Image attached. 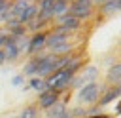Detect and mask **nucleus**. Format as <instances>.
<instances>
[{
    "label": "nucleus",
    "mask_w": 121,
    "mask_h": 118,
    "mask_svg": "<svg viewBox=\"0 0 121 118\" xmlns=\"http://www.w3.org/2000/svg\"><path fill=\"white\" fill-rule=\"evenodd\" d=\"M74 76H76V72H72L70 69H59V70H55L53 74H49L45 78V86L49 89H55V91L62 93L64 89H68L72 86Z\"/></svg>",
    "instance_id": "nucleus-1"
},
{
    "label": "nucleus",
    "mask_w": 121,
    "mask_h": 118,
    "mask_svg": "<svg viewBox=\"0 0 121 118\" xmlns=\"http://www.w3.org/2000/svg\"><path fill=\"white\" fill-rule=\"evenodd\" d=\"M102 91H104V86H102V84H98V82H89V84H85V86L79 88V91H78V101L83 103V105H96L98 99H100V95H102Z\"/></svg>",
    "instance_id": "nucleus-2"
},
{
    "label": "nucleus",
    "mask_w": 121,
    "mask_h": 118,
    "mask_svg": "<svg viewBox=\"0 0 121 118\" xmlns=\"http://www.w3.org/2000/svg\"><path fill=\"white\" fill-rule=\"evenodd\" d=\"M95 10H96V6L93 4V0H76V2L70 4V11L68 13L78 17L79 21H87V19L93 17Z\"/></svg>",
    "instance_id": "nucleus-3"
},
{
    "label": "nucleus",
    "mask_w": 121,
    "mask_h": 118,
    "mask_svg": "<svg viewBox=\"0 0 121 118\" xmlns=\"http://www.w3.org/2000/svg\"><path fill=\"white\" fill-rule=\"evenodd\" d=\"M81 25H83V21H79L78 17H74V15H70V13H66V15H62V17H59V19L53 21V27H55V29H59V30H62V32H68V34L78 32V30L81 29Z\"/></svg>",
    "instance_id": "nucleus-4"
},
{
    "label": "nucleus",
    "mask_w": 121,
    "mask_h": 118,
    "mask_svg": "<svg viewBox=\"0 0 121 118\" xmlns=\"http://www.w3.org/2000/svg\"><path fill=\"white\" fill-rule=\"evenodd\" d=\"M45 40H47V30H40V32H32L28 36V46H26V53L28 55H36L45 51Z\"/></svg>",
    "instance_id": "nucleus-5"
},
{
    "label": "nucleus",
    "mask_w": 121,
    "mask_h": 118,
    "mask_svg": "<svg viewBox=\"0 0 121 118\" xmlns=\"http://www.w3.org/2000/svg\"><path fill=\"white\" fill-rule=\"evenodd\" d=\"M96 76H98V69L96 67H83V70L74 76L70 88H81V86H85L89 82H96Z\"/></svg>",
    "instance_id": "nucleus-6"
},
{
    "label": "nucleus",
    "mask_w": 121,
    "mask_h": 118,
    "mask_svg": "<svg viewBox=\"0 0 121 118\" xmlns=\"http://www.w3.org/2000/svg\"><path fill=\"white\" fill-rule=\"evenodd\" d=\"M59 101H60V93L55 91V89H49L47 88V89H43V91L38 93V107L43 108V110H47L49 107H53Z\"/></svg>",
    "instance_id": "nucleus-7"
},
{
    "label": "nucleus",
    "mask_w": 121,
    "mask_h": 118,
    "mask_svg": "<svg viewBox=\"0 0 121 118\" xmlns=\"http://www.w3.org/2000/svg\"><path fill=\"white\" fill-rule=\"evenodd\" d=\"M119 97H121V84L119 86H110V88H104V91H102V95H100V99H98L96 105L100 108H104L106 105H110L112 101H115Z\"/></svg>",
    "instance_id": "nucleus-8"
},
{
    "label": "nucleus",
    "mask_w": 121,
    "mask_h": 118,
    "mask_svg": "<svg viewBox=\"0 0 121 118\" xmlns=\"http://www.w3.org/2000/svg\"><path fill=\"white\" fill-rule=\"evenodd\" d=\"M2 51H4V55H6V61H15V59L21 55V48H19L17 38H11V36H9L8 42L4 44Z\"/></svg>",
    "instance_id": "nucleus-9"
},
{
    "label": "nucleus",
    "mask_w": 121,
    "mask_h": 118,
    "mask_svg": "<svg viewBox=\"0 0 121 118\" xmlns=\"http://www.w3.org/2000/svg\"><path fill=\"white\" fill-rule=\"evenodd\" d=\"M106 82L110 86H119L121 84V63H113L108 72H106Z\"/></svg>",
    "instance_id": "nucleus-10"
},
{
    "label": "nucleus",
    "mask_w": 121,
    "mask_h": 118,
    "mask_svg": "<svg viewBox=\"0 0 121 118\" xmlns=\"http://www.w3.org/2000/svg\"><path fill=\"white\" fill-rule=\"evenodd\" d=\"M68 11H70V4L68 2H64V0H55L53 2V21L62 17V15H66Z\"/></svg>",
    "instance_id": "nucleus-11"
},
{
    "label": "nucleus",
    "mask_w": 121,
    "mask_h": 118,
    "mask_svg": "<svg viewBox=\"0 0 121 118\" xmlns=\"http://www.w3.org/2000/svg\"><path fill=\"white\" fill-rule=\"evenodd\" d=\"M66 110H68V108H66V103H64V101H59V103H55L53 107H49V108L45 110V116H47V118H59V116H62Z\"/></svg>",
    "instance_id": "nucleus-12"
},
{
    "label": "nucleus",
    "mask_w": 121,
    "mask_h": 118,
    "mask_svg": "<svg viewBox=\"0 0 121 118\" xmlns=\"http://www.w3.org/2000/svg\"><path fill=\"white\" fill-rule=\"evenodd\" d=\"M28 88H32L34 91H43V89H47V86H45V78H42V76H30V80H28Z\"/></svg>",
    "instance_id": "nucleus-13"
},
{
    "label": "nucleus",
    "mask_w": 121,
    "mask_h": 118,
    "mask_svg": "<svg viewBox=\"0 0 121 118\" xmlns=\"http://www.w3.org/2000/svg\"><path fill=\"white\" fill-rule=\"evenodd\" d=\"M98 10H100V13H102V15L110 17V15H113V13H117V11H119V8H117V0H110V2H106L104 6H100Z\"/></svg>",
    "instance_id": "nucleus-14"
},
{
    "label": "nucleus",
    "mask_w": 121,
    "mask_h": 118,
    "mask_svg": "<svg viewBox=\"0 0 121 118\" xmlns=\"http://www.w3.org/2000/svg\"><path fill=\"white\" fill-rule=\"evenodd\" d=\"M19 118H38V108L36 107H26V108H23Z\"/></svg>",
    "instance_id": "nucleus-15"
},
{
    "label": "nucleus",
    "mask_w": 121,
    "mask_h": 118,
    "mask_svg": "<svg viewBox=\"0 0 121 118\" xmlns=\"http://www.w3.org/2000/svg\"><path fill=\"white\" fill-rule=\"evenodd\" d=\"M9 4H11V0H0V17H2V15L8 11Z\"/></svg>",
    "instance_id": "nucleus-16"
},
{
    "label": "nucleus",
    "mask_w": 121,
    "mask_h": 118,
    "mask_svg": "<svg viewBox=\"0 0 121 118\" xmlns=\"http://www.w3.org/2000/svg\"><path fill=\"white\" fill-rule=\"evenodd\" d=\"M23 76H25V74H19V76H15V78H13L11 82H13L15 86H19V84H23Z\"/></svg>",
    "instance_id": "nucleus-17"
},
{
    "label": "nucleus",
    "mask_w": 121,
    "mask_h": 118,
    "mask_svg": "<svg viewBox=\"0 0 121 118\" xmlns=\"http://www.w3.org/2000/svg\"><path fill=\"white\" fill-rule=\"evenodd\" d=\"M106 2H110V0H93V4H95V6H98V8H100V6H104Z\"/></svg>",
    "instance_id": "nucleus-18"
},
{
    "label": "nucleus",
    "mask_w": 121,
    "mask_h": 118,
    "mask_svg": "<svg viewBox=\"0 0 121 118\" xmlns=\"http://www.w3.org/2000/svg\"><path fill=\"white\" fill-rule=\"evenodd\" d=\"M2 63H6V55H4V51L0 49V65H2Z\"/></svg>",
    "instance_id": "nucleus-19"
},
{
    "label": "nucleus",
    "mask_w": 121,
    "mask_h": 118,
    "mask_svg": "<svg viewBox=\"0 0 121 118\" xmlns=\"http://www.w3.org/2000/svg\"><path fill=\"white\" fill-rule=\"evenodd\" d=\"M117 8H119V11H121V0H117Z\"/></svg>",
    "instance_id": "nucleus-20"
},
{
    "label": "nucleus",
    "mask_w": 121,
    "mask_h": 118,
    "mask_svg": "<svg viewBox=\"0 0 121 118\" xmlns=\"http://www.w3.org/2000/svg\"><path fill=\"white\" fill-rule=\"evenodd\" d=\"M72 2H76V0H72Z\"/></svg>",
    "instance_id": "nucleus-21"
}]
</instances>
